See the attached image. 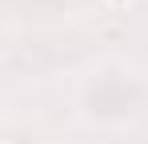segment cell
Returning a JSON list of instances; mask_svg holds the SVG:
<instances>
[{"mask_svg": "<svg viewBox=\"0 0 148 144\" xmlns=\"http://www.w3.org/2000/svg\"><path fill=\"white\" fill-rule=\"evenodd\" d=\"M108 4H116V8H120V4H132V0H108Z\"/></svg>", "mask_w": 148, "mask_h": 144, "instance_id": "obj_1", "label": "cell"}]
</instances>
